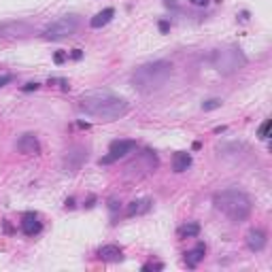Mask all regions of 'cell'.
I'll return each instance as SVG.
<instances>
[{
	"instance_id": "1",
	"label": "cell",
	"mask_w": 272,
	"mask_h": 272,
	"mask_svg": "<svg viewBox=\"0 0 272 272\" xmlns=\"http://www.w3.org/2000/svg\"><path fill=\"white\" fill-rule=\"evenodd\" d=\"M79 111L100 121H115L128 113V102L124 98L111 94L109 90H94L81 96Z\"/></svg>"
},
{
	"instance_id": "2",
	"label": "cell",
	"mask_w": 272,
	"mask_h": 272,
	"mask_svg": "<svg viewBox=\"0 0 272 272\" xmlns=\"http://www.w3.org/2000/svg\"><path fill=\"white\" fill-rule=\"evenodd\" d=\"M173 77V64L166 60H155L147 62L138 66L132 73V85L140 94H153V91L162 90Z\"/></svg>"
},
{
	"instance_id": "3",
	"label": "cell",
	"mask_w": 272,
	"mask_h": 272,
	"mask_svg": "<svg viewBox=\"0 0 272 272\" xmlns=\"http://www.w3.org/2000/svg\"><path fill=\"white\" fill-rule=\"evenodd\" d=\"M213 204L219 213H224L230 221H245L251 215V198L245 191L230 187V189H221L213 196Z\"/></svg>"
},
{
	"instance_id": "4",
	"label": "cell",
	"mask_w": 272,
	"mask_h": 272,
	"mask_svg": "<svg viewBox=\"0 0 272 272\" xmlns=\"http://www.w3.org/2000/svg\"><path fill=\"white\" fill-rule=\"evenodd\" d=\"M211 64L221 75H234V73H238L240 68L247 66V55L242 53L238 47H221V49H215L213 51Z\"/></svg>"
},
{
	"instance_id": "5",
	"label": "cell",
	"mask_w": 272,
	"mask_h": 272,
	"mask_svg": "<svg viewBox=\"0 0 272 272\" xmlns=\"http://www.w3.org/2000/svg\"><path fill=\"white\" fill-rule=\"evenodd\" d=\"M79 24H81L79 15H62L60 19H55L53 24H49L45 28L43 37H45L47 41H62V39L70 37V34H75Z\"/></svg>"
},
{
	"instance_id": "6",
	"label": "cell",
	"mask_w": 272,
	"mask_h": 272,
	"mask_svg": "<svg viewBox=\"0 0 272 272\" xmlns=\"http://www.w3.org/2000/svg\"><path fill=\"white\" fill-rule=\"evenodd\" d=\"M85 157H88V151H85V147H81V145L70 147L68 151L64 153V162H62L64 173H77V170L83 166Z\"/></svg>"
},
{
	"instance_id": "7",
	"label": "cell",
	"mask_w": 272,
	"mask_h": 272,
	"mask_svg": "<svg viewBox=\"0 0 272 272\" xmlns=\"http://www.w3.org/2000/svg\"><path fill=\"white\" fill-rule=\"evenodd\" d=\"M136 149V140H113L109 147V155H104L100 164H113L119 157H126L128 153H132Z\"/></svg>"
},
{
	"instance_id": "8",
	"label": "cell",
	"mask_w": 272,
	"mask_h": 272,
	"mask_svg": "<svg viewBox=\"0 0 272 272\" xmlns=\"http://www.w3.org/2000/svg\"><path fill=\"white\" fill-rule=\"evenodd\" d=\"M19 227H21V232H24L26 236H37L43 230L41 217L37 213H26L24 217H21V221H19Z\"/></svg>"
},
{
	"instance_id": "9",
	"label": "cell",
	"mask_w": 272,
	"mask_h": 272,
	"mask_svg": "<svg viewBox=\"0 0 272 272\" xmlns=\"http://www.w3.org/2000/svg\"><path fill=\"white\" fill-rule=\"evenodd\" d=\"M17 151L24 153V155H37V153H41L39 138L34 134H21L19 140H17Z\"/></svg>"
},
{
	"instance_id": "10",
	"label": "cell",
	"mask_w": 272,
	"mask_h": 272,
	"mask_svg": "<svg viewBox=\"0 0 272 272\" xmlns=\"http://www.w3.org/2000/svg\"><path fill=\"white\" fill-rule=\"evenodd\" d=\"M0 34L2 37H28V34H32V28L28 26V24H4V26H0Z\"/></svg>"
},
{
	"instance_id": "11",
	"label": "cell",
	"mask_w": 272,
	"mask_h": 272,
	"mask_svg": "<svg viewBox=\"0 0 272 272\" xmlns=\"http://www.w3.org/2000/svg\"><path fill=\"white\" fill-rule=\"evenodd\" d=\"M151 200L149 198H140V200H132L130 204H128V209H126V215L128 217H134V215H145L151 211Z\"/></svg>"
},
{
	"instance_id": "12",
	"label": "cell",
	"mask_w": 272,
	"mask_h": 272,
	"mask_svg": "<svg viewBox=\"0 0 272 272\" xmlns=\"http://www.w3.org/2000/svg\"><path fill=\"white\" fill-rule=\"evenodd\" d=\"M98 257L102 262H121L124 260V251H121L117 245H104L98 251Z\"/></svg>"
},
{
	"instance_id": "13",
	"label": "cell",
	"mask_w": 272,
	"mask_h": 272,
	"mask_svg": "<svg viewBox=\"0 0 272 272\" xmlns=\"http://www.w3.org/2000/svg\"><path fill=\"white\" fill-rule=\"evenodd\" d=\"M247 247L251 249V251H262L264 247H266V234L262 230H251L247 234Z\"/></svg>"
},
{
	"instance_id": "14",
	"label": "cell",
	"mask_w": 272,
	"mask_h": 272,
	"mask_svg": "<svg viewBox=\"0 0 272 272\" xmlns=\"http://www.w3.org/2000/svg\"><path fill=\"white\" fill-rule=\"evenodd\" d=\"M204 253H206V247L202 245V242H198V245L191 249V251L185 253V264H187L189 268H196L198 264L204 260Z\"/></svg>"
},
{
	"instance_id": "15",
	"label": "cell",
	"mask_w": 272,
	"mask_h": 272,
	"mask_svg": "<svg viewBox=\"0 0 272 272\" xmlns=\"http://www.w3.org/2000/svg\"><path fill=\"white\" fill-rule=\"evenodd\" d=\"M191 166V155L187 151H179L173 157V170L175 173H185Z\"/></svg>"
},
{
	"instance_id": "16",
	"label": "cell",
	"mask_w": 272,
	"mask_h": 272,
	"mask_svg": "<svg viewBox=\"0 0 272 272\" xmlns=\"http://www.w3.org/2000/svg\"><path fill=\"white\" fill-rule=\"evenodd\" d=\"M113 15H115V11H113L111 6H109V9H102V11L98 13V15L91 17L90 26H91V28H102V26H106V24H109V21L113 19Z\"/></svg>"
},
{
	"instance_id": "17",
	"label": "cell",
	"mask_w": 272,
	"mask_h": 272,
	"mask_svg": "<svg viewBox=\"0 0 272 272\" xmlns=\"http://www.w3.org/2000/svg\"><path fill=\"white\" fill-rule=\"evenodd\" d=\"M200 234V226L198 224H185L179 227V236L181 238H194V236Z\"/></svg>"
},
{
	"instance_id": "18",
	"label": "cell",
	"mask_w": 272,
	"mask_h": 272,
	"mask_svg": "<svg viewBox=\"0 0 272 272\" xmlns=\"http://www.w3.org/2000/svg\"><path fill=\"white\" fill-rule=\"evenodd\" d=\"M221 106V100L219 98H211V100H206V102H202V109L204 111H213V109H219Z\"/></svg>"
},
{
	"instance_id": "19",
	"label": "cell",
	"mask_w": 272,
	"mask_h": 272,
	"mask_svg": "<svg viewBox=\"0 0 272 272\" xmlns=\"http://www.w3.org/2000/svg\"><path fill=\"white\" fill-rule=\"evenodd\" d=\"M268 130H270V121L266 119V121H264V124L260 126V130H257V136H260V138H268Z\"/></svg>"
},
{
	"instance_id": "20",
	"label": "cell",
	"mask_w": 272,
	"mask_h": 272,
	"mask_svg": "<svg viewBox=\"0 0 272 272\" xmlns=\"http://www.w3.org/2000/svg\"><path fill=\"white\" fill-rule=\"evenodd\" d=\"M49 83H58L64 91H68V90H70V85H68L66 79H49Z\"/></svg>"
},
{
	"instance_id": "21",
	"label": "cell",
	"mask_w": 272,
	"mask_h": 272,
	"mask_svg": "<svg viewBox=\"0 0 272 272\" xmlns=\"http://www.w3.org/2000/svg\"><path fill=\"white\" fill-rule=\"evenodd\" d=\"M13 81V75H0V88H4V85H9Z\"/></svg>"
},
{
	"instance_id": "22",
	"label": "cell",
	"mask_w": 272,
	"mask_h": 272,
	"mask_svg": "<svg viewBox=\"0 0 272 272\" xmlns=\"http://www.w3.org/2000/svg\"><path fill=\"white\" fill-rule=\"evenodd\" d=\"M66 58H68V53H62V51H60V53H55V55H53V62H55V64H62Z\"/></svg>"
},
{
	"instance_id": "23",
	"label": "cell",
	"mask_w": 272,
	"mask_h": 272,
	"mask_svg": "<svg viewBox=\"0 0 272 272\" xmlns=\"http://www.w3.org/2000/svg\"><path fill=\"white\" fill-rule=\"evenodd\" d=\"M164 266L162 264H145V266H142V270H162Z\"/></svg>"
},
{
	"instance_id": "24",
	"label": "cell",
	"mask_w": 272,
	"mask_h": 272,
	"mask_svg": "<svg viewBox=\"0 0 272 272\" xmlns=\"http://www.w3.org/2000/svg\"><path fill=\"white\" fill-rule=\"evenodd\" d=\"M168 28H170V24H168L166 19H162V21H160V32H162V34H166V32H168Z\"/></svg>"
},
{
	"instance_id": "25",
	"label": "cell",
	"mask_w": 272,
	"mask_h": 272,
	"mask_svg": "<svg viewBox=\"0 0 272 272\" xmlns=\"http://www.w3.org/2000/svg\"><path fill=\"white\" fill-rule=\"evenodd\" d=\"M109 209H111L113 213H115V211L119 209V202H117V200H115V198H111V200H109Z\"/></svg>"
},
{
	"instance_id": "26",
	"label": "cell",
	"mask_w": 272,
	"mask_h": 272,
	"mask_svg": "<svg viewBox=\"0 0 272 272\" xmlns=\"http://www.w3.org/2000/svg\"><path fill=\"white\" fill-rule=\"evenodd\" d=\"M32 90H39V83H26L24 85V91H32Z\"/></svg>"
},
{
	"instance_id": "27",
	"label": "cell",
	"mask_w": 272,
	"mask_h": 272,
	"mask_svg": "<svg viewBox=\"0 0 272 272\" xmlns=\"http://www.w3.org/2000/svg\"><path fill=\"white\" fill-rule=\"evenodd\" d=\"M189 2L194 4V6H204L206 2H209V0H189Z\"/></svg>"
},
{
	"instance_id": "28",
	"label": "cell",
	"mask_w": 272,
	"mask_h": 272,
	"mask_svg": "<svg viewBox=\"0 0 272 272\" xmlns=\"http://www.w3.org/2000/svg\"><path fill=\"white\" fill-rule=\"evenodd\" d=\"M81 49H75V51H73V60H81Z\"/></svg>"
},
{
	"instance_id": "29",
	"label": "cell",
	"mask_w": 272,
	"mask_h": 272,
	"mask_svg": "<svg viewBox=\"0 0 272 272\" xmlns=\"http://www.w3.org/2000/svg\"><path fill=\"white\" fill-rule=\"evenodd\" d=\"M73 206H75V198H68L66 200V209H73Z\"/></svg>"
},
{
	"instance_id": "30",
	"label": "cell",
	"mask_w": 272,
	"mask_h": 272,
	"mask_svg": "<svg viewBox=\"0 0 272 272\" xmlns=\"http://www.w3.org/2000/svg\"><path fill=\"white\" fill-rule=\"evenodd\" d=\"M240 19H242V21H247V19H249V13H247V11H242V13H240Z\"/></svg>"
}]
</instances>
